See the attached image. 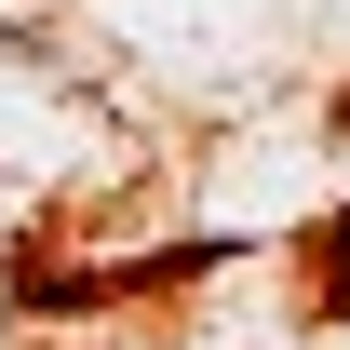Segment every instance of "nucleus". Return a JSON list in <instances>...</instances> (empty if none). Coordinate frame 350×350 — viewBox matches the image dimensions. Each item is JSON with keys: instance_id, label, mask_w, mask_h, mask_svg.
Segmentation results:
<instances>
[{"instance_id": "obj_1", "label": "nucleus", "mask_w": 350, "mask_h": 350, "mask_svg": "<svg viewBox=\"0 0 350 350\" xmlns=\"http://www.w3.org/2000/svg\"><path fill=\"white\" fill-rule=\"evenodd\" d=\"M323 310H350V216H337V243H323Z\"/></svg>"}]
</instances>
